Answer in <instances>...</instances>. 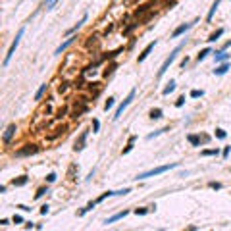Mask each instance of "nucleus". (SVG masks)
I'll use <instances>...</instances> for the list:
<instances>
[{
  "instance_id": "nucleus-1",
  "label": "nucleus",
  "mask_w": 231,
  "mask_h": 231,
  "mask_svg": "<svg viewBox=\"0 0 231 231\" xmlns=\"http://www.w3.org/2000/svg\"><path fill=\"white\" fill-rule=\"evenodd\" d=\"M177 162H173V164H166V166H158V168H152V170H148V171H143L137 175V179H148V177H154V175H160V173H166V171H170V170H175L177 168Z\"/></svg>"
},
{
  "instance_id": "nucleus-2",
  "label": "nucleus",
  "mask_w": 231,
  "mask_h": 231,
  "mask_svg": "<svg viewBox=\"0 0 231 231\" xmlns=\"http://www.w3.org/2000/svg\"><path fill=\"white\" fill-rule=\"evenodd\" d=\"M183 45H185V42H181V45H179V46H175V48H173L171 52H170V56L166 58V60H164V64H162V66H160V69H158V77H164V73H166V71L170 69V66H171V64L175 62V58H177V54L181 52V48H183Z\"/></svg>"
},
{
  "instance_id": "nucleus-3",
  "label": "nucleus",
  "mask_w": 231,
  "mask_h": 231,
  "mask_svg": "<svg viewBox=\"0 0 231 231\" xmlns=\"http://www.w3.org/2000/svg\"><path fill=\"white\" fill-rule=\"evenodd\" d=\"M23 33H25V27H21L18 31V35H16V39H14V42H12V46L8 48V54H6V58H4V68H8V64L12 62V58H14V54H16V48L19 46V41H21V37H23Z\"/></svg>"
},
{
  "instance_id": "nucleus-4",
  "label": "nucleus",
  "mask_w": 231,
  "mask_h": 231,
  "mask_svg": "<svg viewBox=\"0 0 231 231\" xmlns=\"http://www.w3.org/2000/svg\"><path fill=\"white\" fill-rule=\"evenodd\" d=\"M135 92H137L135 89H133V91H129V95L125 96V100H123V102H121V104L118 106V110H116V114L112 116V118H114L116 121H118V119L121 118V114H123V112H125V108H127L129 104H131V102H133V98H135Z\"/></svg>"
},
{
  "instance_id": "nucleus-5",
  "label": "nucleus",
  "mask_w": 231,
  "mask_h": 231,
  "mask_svg": "<svg viewBox=\"0 0 231 231\" xmlns=\"http://www.w3.org/2000/svg\"><path fill=\"white\" fill-rule=\"evenodd\" d=\"M39 150H41L39 144H35V143H33V144H25L23 148L16 150V156H19V158H21V156H33V154H37Z\"/></svg>"
},
{
  "instance_id": "nucleus-6",
  "label": "nucleus",
  "mask_w": 231,
  "mask_h": 231,
  "mask_svg": "<svg viewBox=\"0 0 231 231\" xmlns=\"http://www.w3.org/2000/svg\"><path fill=\"white\" fill-rule=\"evenodd\" d=\"M198 19H194V21H191V23H183V25H179L177 29H173V33H171V39H177V37H181V35H185L187 31H189V29L197 23Z\"/></svg>"
},
{
  "instance_id": "nucleus-7",
  "label": "nucleus",
  "mask_w": 231,
  "mask_h": 231,
  "mask_svg": "<svg viewBox=\"0 0 231 231\" xmlns=\"http://www.w3.org/2000/svg\"><path fill=\"white\" fill-rule=\"evenodd\" d=\"M75 41H77V35H71V37H68V39H66V41H64V42H62V45H60V46H58V48H56V52H54V54L58 56V54H62V52H66V50H68V48H69L71 45H73V42H75Z\"/></svg>"
},
{
  "instance_id": "nucleus-8",
  "label": "nucleus",
  "mask_w": 231,
  "mask_h": 231,
  "mask_svg": "<svg viewBox=\"0 0 231 231\" xmlns=\"http://www.w3.org/2000/svg\"><path fill=\"white\" fill-rule=\"evenodd\" d=\"M16 131H18V125L16 123H10L8 127H6V131H4V144H10L12 139L16 137Z\"/></svg>"
},
{
  "instance_id": "nucleus-9",
  "label": "nucleus",
  "mask_w": 231,
  "mask_h": 231,
  "mask_svg": "<svg viewBox=\"0 0 231 231\" xmlns=\"http://www.w3.org/2000/svg\"><path fill=\"white\" fill-rule=\"evenodd\" d=\"M87 19H89V14H85V16H83L81 19H79V21H77V23H75L73 27H71V29H68V31H66V37H71V35H75V33L79 31V29H81V27L87 23Z\"/></svg>"
},
{
  "instance_id": "nucleus-10",
  "label": "nucleus",
  "mask_w": 231,
  "mask_h": 231,
  "mask_svg": "<svg viewBox=\"0 0 231 231\" xmlns=\"http://www.w3.org/2000/svg\"><path fill=\"white\" fill-rule=\"evenodd\" d=\"M156 42H158L156 39H154L152 42H148V45H147V48H144V50H143V52L139 54V58H137V62H139V64H141V62H144V60H147V58L150 56V52H152V50H154V46H156Z\"/></svg>"
},
{
  "instance_id": "nucleus-11",
  "label": "nucleus",
  "mask_w": 231,
  "mask_h": 231,
  "mask_svg": "<svg viewBox=\"0 0 231 231\" xmlns=\"http://www.w3.org/2000/svg\"><path fill=\"white\" fill-rule=\"evenodd\" d=\"M87 137H89V131H83L81 135H79V139L75 141V147H73V150H75V152H79V150H83V148H85Z\"/></svg>"
},
{
  "instance_id": "nucleus-12",
  "label": "nucleus",
  "mask_w": 231,
  "mask_h": 231,
  "mask_svg": "<svg viewBox=\"0 0 231 231\" xmlns=\"http://www.w3.org/2000/svg\"><path fill=\"white\" fill-rule=\"evenodd\" d=\"M131 212V210H121V212H118V214H114V216H110V218H106L104 220V223L106 225H110V223H114V221H118V220H123L125 216Z\"/></svg>"
},
{
  "instance_id": "nucleus-13",
  "label": "nucleus",
  "mask_w": 231,
  "mask_h": 231,
  "mask_svg": "<svg viewBox=\"0 0 231 231\" xmlns=\"http://www.w3.org/2000/svg\"><path fill=\"white\" fill-rule=\"evenodd\" d=\"M229 56L231 54H227L225 50H216V52H214V60H216V64H221V62H227Z\"/></svg>"
},
{
  "instance_id": "nucleus-14",
  "label": "nucleus",
  "mask_w": 231,
  "mask_h": 231,
  "mask_svg": "<svg viewBox=\"0 0 231 231\" xmlns=\"http://www.w3.org/2000/svg\"><path fill=\"white\" fill-rule=\"evenodd\" d=\"M229 71V64L227 62H221L220 66H216V69H214V75H225Z\"/></svg>"
},
{
  "instance_id": "nucleus-15",
  "label": "nucleus",
  "mask_w": 231,
  "mask_h": 231,
  "mask_svg": "<svg viewBox=\"0 0 231 231\" xmlns=\"http://www.w3.org/2000/svg\"><path fill=\"white\" fill-rule=\"evenodd\" d=\"M220 4H221V0H214V4L210 6V10H208V14H206V21H212V18H214L216 10L220 8Z\"/></svg>"
},
{
  "instance_id": "nucleus-16",
  "label": "nucleus",
  "mask_w": 231,
  "mask_h": 231,
  "mask_svg": "<svg viewBox=\"0 0 231 231\" xmlns=\"http://www.w3.org/2000/svg\"><path fill=\"white\" fill-rule=\"evenodd\" d=\"M29 183V177L27 175H19V177H16V179H12V185L14 187H25Z\"/></svg>"
},
{
  "instance_id": "nucleus-17",
  "label": "nucleus",
  "mask_w": 231,
  "mask_h": 231,
  "mask_svg": "<svg viewBox=\"0 0 231 231\" xmlns=\"http://www.w3.org/2000/svg\"><path fill=\"white\" fill-rule=\"evenodd\" d=\"M152 210H156V206H141V208H135V214L137 216H147L148 212H152Z\"/></svg>"
},
{
  "instance_id": "nucleus-18",
  "label": "nucleus",
  "mask_w": 231,
  "mask_h": 231,
  "mask_svg": "<svg viewBox=\"0 0 231 231\" xmlns=\"http://www.w3.org/2000/svg\"><path fill=\"white\" fill-rule=\"evenodd\" d=\"M187 141H189L193 147H202V139H200V135H187Z\"/></svg>"
},
{
  "instance_id": "nucleus-19",
  "label": "nucleus",
  "mask_w": 231,
  "mask_h": 231,
  "mask_svg": "<svg viewBox=\"0 0 231 231\" xmlns=\"http://www.w3.org/2000/svg\"><path fill=\"white\" fill-rule=\"evenodd\" d=\"M175 89H177L175 81H170V83H168V85H166L164 89H162V95H164V96H168V95H171V92L175 91Z\"/></svg>"
},
{
  "instance_id": "nucleus-20",
  "label": "nucleus",
  "mask_w": 231,
  "mask_h": 231,
  "mask_svg": "<svg viewBox=\"0 0 231 231\" xmlns=\"http://www.w3.org/2000/svg\"><path fill=\"white\" fill-rule=\"evenodd\" d=\"M162 116H164L162 108H152V110L148 112V118L150 119H162Z\"/></svg>"
},
{
  "instance_id": "nucleus-21",
  "label": "nucleus",
  "mask_w": 231,
  "mask_h": 231,
  "mask_svg": "<svg viewBox=\"0 0 231 231\" xmlns=\"http://www.w3.org/2000/svg\"><path fill=\"white\" fill-rule=\"evenodd\" d=\"M135 141H137V135H131V137H129V143H127V147H125L123 150H121V154H129V152H131Z\"/></svg>"
},
{
  "instance_id": "nucleus-22",
  "label": "nucleus",
  "mask_w": 231,
  "mask_h": 231,
  "mask_svg": "<svg viewBox=\"0 0 231 231\" xmlns=\"http://www.w3.org/2000/svg\"><path fill=\"white\" fill-rule=\"evenodd\" d=\"M210 54H214V50H212V48H202L200 52H198V56H197V60L202 62V60H206V58L210 56Z\"/></svg>"
},
{
  "instance_id": "nucleus-23",
  "label": "nucleus",
  "mask_w": 231,
  "mask_h": 231,
  "mask_svg": "<svg viewBox=\"0 0 231 231\" xmlns=\"http://www.w3.org/2000/svg\"><path fill=\"white\" fill-rule=\"evenodd\" d=\"M48 185H50V183H48ZM48 185H45V187H39V189H37V193H35V198L39 200V198H42V197H45L46 193H50V187H48Z\"/></svg>"
},
{
  "instance_id": "nucleus-24",
  "label": "nucleus",
  "mask_w": 231,
  "mask_h": 231,
  "mask_svg": "<svg viewBox=\"0 0 231 231\" xmlns=\"http://www.w3.org/2000/svg\"><path fill=\"white\" fill-rule=\"evenodd\" d=\"M150 6H152V4H143V6H139V8H137V10L133 12V18H139L141 14H144V12H148V10H150Z\"/></svg>"
},
{
  "instance_id": "nucleus-25",
  "label": "nucleus",
  "mask_w": 231,
  "mask_h": 231,
  "mask_svg": "<svg viewBox=\"0 0 231 231\" xmlns=\"http://www.w3.org/2000/svg\"><path fill=\"white\" fill-rule=\"evenodd\" d=\"M46 89H48V85H46V83H42V85L39 87V91L35 92V100H42V95L46 92Z\"/></svg>"
},
{
  "instance_id": "nucleus-26",
  "label": "nucleus",
  "mask_w": 231,
  "mask_h": 231,
  "mask_svg": "<svg viewBox=\"0 0 231 231\" xmlns=\"http://www.w3.org/2000/svg\"><path fill=\"white\" fill-rule=\"evenodd\" d=\"M96 204H98V202H96V200H92V202H89V204H87L85 208H81V210H79V216H85L87 212H91V210H92V208H95Z\"/></svg>"
},
{
  "instance_id": "nucleus-27",
  "label": "nucleus",
  "mask_w": 231,
  "mask_h": 231,
  "mask_svg": "<svg viewBox=\"0 0 231 231\" xmlns=\"http://www.w3.org/2000/svg\"><path fill=\"white\" fill-rule=\"evenodd\" d=\"M200 156H220V148H206L200 152Z\"/></svg>"
},
{
  "instance_id": "nucleus-28",
  "label": "nucleus",
  "mask_w": 231,
  "mask_h": 231,
  "mask_svg": "<svg viewBox=\"0 0 231 231\" xmlns=\"http://www.w3.org/2000/svg\"><path fill=\"white\" fill-rule=\"evenodd\" d=\"M221 35H223V29H218V31H216V33H212V35H210V37H208L206 41H208V42H216V41H218V39L221 37Z\"/></svg>"
},
{
  "instance_id": "nucleus-29",
  "label": "nucleus",
  "mask_w": 231,
  "mask_h": 231,
  "mask_svg": "<svg viewBox=\"0 0 231 231\" xmlns=\"http://www.w3.org/2000/svg\"><path fill=\"white\" fill-rule=\"evenodd\" d=\"M108 197H116V191H106V193H102V194H100V197L96 198V202L100 204V202H104Z\"/></svg>"
},
{
  "instance_id": "nucleus-30",
  "label": "nucleus",
  "mask_w": 231,
  "mask_h": 231,
  "mask_svg": "<svg viewBox=\"0 0 231 231\" xmlns=\"http://www.w3.org/2000/svg\"><path fill=\"white\" fill-rule=\"evenodd\" d=\"M68 112H69V106H64V108H60V110L56 112V119H62V118H66V116H68Z\"/></svg>"
},
{
  "instance_id": "nucleus-31",
  "label": "nucleus",
  "mask_w": 231,
  "mask_h": 231,
  "mask_svg": "<svg viewBox=\"0 0 231 231\" xmlns=\"http://www.w3.org/2000/svg\"><path fill=\"white\" fill-rule=\"evenodd\" d=\"M189 96L191 98H202V96H204V91H202V89H193L189 92Z\"/></svg>"
},
{
  "instance_id": "nucleus-32",
  "label": "nucleus",
  "mask_w": 231,
  "mask_h": 231,
  "mask_svg": "<svg viewBox=\"0 0 231 231\" xmlns=\"http://www.w3.org/2000/svg\"><path fill=\"white\" fill-rule=\"evenodd\" d=\"M166 131H170V127H164V129H158V131H154V133H150V135H147V139H148V141H152L154 137H158V135H162V133H166Z\"/></svg>"
},
{
  "instance_id": "nucleus-33",
  "label": "nucleus",
  "mask_w": 231,
  "mask_h": 231,
  "mask_svg": "<svg viewBox=\"0 0 231 231\" xmlns=\"http://www.w3.org/2000/svg\"><path fill=\"white\" fill-rule=\"evenodd\" d=\"M116 104V98L114 96H108V100L104 102V112H108V110H112V106Z\"/></svg>"
},
{
  "instance_id": "nucleus-34",
  "label": "nucleus",
  "mask_w": 231,
  "mask_h": 231,
  "mask_svg": "<svg viewBox=\"0 0 231 231\" xmlns=\"http://www.w3.org/2000/svg\"><path fill=\"white\" fill-rule=\"evenodd\" d=\"M64 131H68V125H60V127L56 129V133H54V135H50L48 139H56V137H58V135H62Z\"/></svg>"
},
{
  "instance_id": "nucleus-35",
  "label": "nucleus",
  "mask_w": 231,
  "mask_h": 231,
  "mask_svg": "<svg viewBox=\"0 0 231 231\" xmlns=\"http://www.w3.org/2000/svg\"><path fill=\"white\" fill-rule=\"evenodd\" d=\"M116 66H118V64H110V66H108V68L104 69V73H102V75H104V77L112 75V73H114V69H116Z\"/></svg>"
},
{
  "instance_id": "nucleus-36",
  "label": "nucleus",
  "mask_w": 231,
  "mask_h": 231,
  "mask_svg": "<svg viewBox=\"0 0 231 231\" xmlns=\"http://www.w3.org/2000/svg\"><path fill=\"white\" fill-rule=\"evenodd\" d=\"M216 137H218V139H225V137H227V133H225V129H221V127H218V129H216Z\"/></svg>"
},
{
  "instance_id": "nucleus-37",
  "label": "nucleus",
  "mask_w": 231,
  "mask_h": 231,
  "mask_svg": "<svg viewBox=\"0 0 231 231\" xmlns=\"http://www.w3.org/2000/svg\"><path fill=\"white\" fill-rule=\"evenodd\" d=\"M139 25H141V23H131V25H127V27H125V31H123V37H127V35L131 33L133 29H137V27H139Z\"/></svg>"
},
{
  "instance_id": "nucleus-38",
  "label": "nucleus",
  "mask_w": 231,
  "mask_h": 231,
  "mask_svg": "<svg viewBox=\"0 0 231 231\" xmlns=\"http://www.w3.org/2000/svg\"><path fill=\"white\" fill-rule=\"evenodd\" d=\"M208 187H210V189H214V191H220L221 189V183H218V181H210V183H208Z\"/></svg>"
},
{
  "instance_id": "nucleus-39",
  "label": "nucleus",
  "mask_w": 231,
  "mask_h": 231,
  "mask_svg": "<svg viewBox=\"0 0 231 231\" xmlns=\"http://www.w3.org/2000/svg\"><path fill=\"white\" fill-rule=\"evenodd\" d=\"M127 193H131V189H129V187H125V189H119V191H116V197H125Z\"/></svg>"
},
{
  "instance_id": "nucleus-40",
  "label": "nucleus",
  "mask_w": 231,
  "mask_h": 231,
  "mask_svg": "<svg viewBox=\"0 0 231 231\" xmlns=\"http://www.w3.org/2000/svg\"><path fill=\"white\" fill-rule=\"evenodd\" d=\"M100 131V121L95 118V119H92V133H98Z\"/></svg>"
},
{
  "instance_id": "nucleus-41",
  "label": "nucleus",
  "mask_w": 231,
  "mask_h": 231,
  "mask_svg": "<svg viewBox=\"0 0 231 231\" xmlns=\"http://www.w3.org/2000/svg\"><path fill=\"white\" fill-rule=\"evenodd\" d=\"M56 179H58V175H56V173H54V171H50V173H48V175H46V183H54V181H56Z\"/></svg>"
},
{
  "instance_id": "nucleus-42",
  "label": "nucleus",
  "mask_w": 231,
  "mask_h": 231,
  "mask_svg": "<svg viewBox=\"0 0 231 231\" xmlns=\"http://www.w3.org/2000/svg\"><path fill=\"white\" fill-rule=\"evenodd\" d=\"M12 221L16 223V225H19V223H25V221H23V218H21L19 214H14V218H12Z\"/></svg>"
},
{
  "instance_id": "nucleus-43",
  "label": "nucleus",
  "mask_w": 231,
  "mask_h": 231,
  "mask_svg": "<svg viewBox=\"0 0 231 231\" xmlns=\"http://www.w3.org/2000/svg\"><path fill=\"white\" fill-rule=\"evenodd\" d=\"M185 100H187V98H185V95H181V96H179V98L175 100V108H181V106L185 104Z\"/></svg>"
},
{
  "instance_id": "nucleus-44",
  "label": "nucleus",
  "mask_w": 231,
  "mask_h": 231,
  "mask_svg": "<svg viewBox=\"0 0 231 231\" xmlns=\"http://www.w3.org/2000/svg\"><path fill=\"white\" fill-rule=\"evenodd\" d=\"M68 85H69V83H62V85H58V92H60V95H64V92L68 91Z\"/></svg>"
},
{
  "instance_id": "nucleus-45",
  "label": "nucleus",
  "mask_w": 231,
  "mask_h": 231,
  "mask_svg": "<svg viewBox=\"0 0 231 231\" xmlns=\"http://www.w3.org/2000/svg\"><path fill=\"white\" fill-rule=\"evenodd\" d=\"M175 2H177V0H166V2H164V8H173V6H175Z\"/></svg>"
},
{
  "instance_id": "nucleus-46",
  "label": "nucleus",
  "mask_w": 231,
  "mask_h": 231,
  "mask_svg": "<svg viewBox=\"0 0 231 231\" xmlns=\"http://www.w3.org/2000/svg\"><path fill=\"white\" fill-rule=\"evenodd\" d=\"M229 152H231V147H225V148L221 150V154H223V158H225V160L229 158Z\"/></svg>"
},
{
  "instance_id": "nucleus-47",
  "label": "nucleus",
  "mask_w": 231,
  "mask_h": 231,
  "mask_svg": "<svg viewBox=\"0 0 231 231\" xmlns=\"http://www.w3.org/2000/svg\"><path fill=\"white\" fill-rule=\"evenodd\" d=\"M39 212H41V216H46V214H48V204H42Z\"/></svg>"
},
{
  "instance_id": "nucleus-48",
  "label": "nucleus",
  "mask_w": 231,
  "mask_h": 231,
  "mask_svg": "<svg viewBox=\"0 0 231 231\" xmlns=\"http://www.w3.org/2000/svg\"><path fill=\"white\" fill-rule=\"evenodd\" d=\"M96 39H98L96 35H91V37H89V41H87L85 45H87V46H91V42H96Z\"/></svg>"
},
{
  "instance_id": "nucleus-49",
  "label": "nucleus",
  "mask_w": 231,
  "mask_h": 231,
  "mask_svg": "<svg viewBox=\"0 0 231 231\" xmlns=\"http://www.w3.org/2000/svg\"><path fill=\"white\" fill-rule=\"evenodd\" d=\"M18 208H19V210H23V212H31V208L25 206V204H18Z\"/></svg>"
},
{
  "instance_id": "nucleus-50",
  "label": "nucleus",
  "mask_w": 231,
  "mask_h": 231,
  "mask_svg": "<svg viewBox=\"0 0 231 231\" xmlns=\"http://www.w3.org/2000/svg\"><path fill=\"white\" fill-rule=\"evenodd\" d=\"M33 227H37L33 221H25V229H33Z\"/></svg>"
},
{
  "instance_id": "nucleus-51",
  "label": "nucleus",
  "mask_w": 231,
  "mask_h": 231,
  "mask_svg": "<svg viewBox=\"0 0 231 231\" xmlns=\"http://www.w3.org/2000/svg\"><path fill=\"white\" fill-rule=\"evenodd\" d=\"M0 225H2V227H4V225H10V220H6V218H2V220H0Z\"/></svg>"
},
{
  "instance_id": "nucleus-52",
  "label": "nucleus",
  "mask_w": 231,
  "mask_h": 231,
  "mask_svg": "<svg viewBox=\"0 0 231 231\" xmlns=\"http://www.w3.org/2000/svg\"><path fill=\"white\" fill-rule=\"evenodd\" d=\"M45 114L48 116V114H52V106H50V104H46V108H45Z\"/></svg>"
},
{
  "instance_id": "nucleus-53",
  "label": "nucleus",
  "mask_w": 231,
  "mask_h": 231,
  "mask_svg": "<svg viewBox=\"0 0 231 231\" xmlns=\"http://www.w3.org/2000/svg\"><path fill=\"white\" fill-rule=\"evenodd\" d=\"M95 173H96V170H95V168H92V171L89 173V177H87V181H91V179H92V175H95Z\"/></svg>"
},
{
  "instance_id": "nucleus-54",
  "label": "nucleus",
  "mask_w": 231,
  "mask_h": 231,
  "mask_svg": "<svg viewBox=\"0 0 231 231\" xmlns=\"http://www.w3.org/2000/svg\"><path fill=\"white\" fill-rule=\"evenodd\" d=\"M200 139H202V143H208V141H210V137H208V135H202Z\"/></svg>"
},
{
  "instance_id": "nucleus-55",
  "label": "nucleus",
  "mask_w": 231,
  "mask_h": 231,
  "mask_svg": "<svg viewBox=\"0 0 231 231\" xmlns=\"http://www.w3.org/2000/svg\"><path fill=\"white\" fill-rule=\"evenodd\" d=\"M6 189H8L6 185H0V194H4V193H6Z\"/></svg>"
},
{
  "instance_id": "nucleus-56",
  "label": "nucleus",
  "mask_w": 231,
  "mask_h": 231,
  "mask_svg": "<svg viewBox=\"0 0 231 231\" xmlns=\"http://www.w3.org/2000/svg\"><path fill=\"white\" fill-rule=\"evenodd\" d=\"M225 48H231V41H227V42H225V46H223V50H225Z\"/></svg>"
},
{
  "instance_id": "nucleus-57",
  "label": "nucleus",
  "mask_w": 231,
  "mask_h": 231,
  "mask_svg": "<svg viewBox=\"0 0 231 231\" xmlns=\"http://www.w3.org/2000/svg\"><path fill=\"white\" fill-rule=\"evenodd\" d=\"M54 2V0H46V6H50V4H52Z\"/></svg>"
},
{
  "instance_id": "nucleus-58",
  "label": "nucleus",
  "mask_w": 231,
  "mask_h": 231,
  "mask_svg": "<svg viewBox=\"0 0 231 231\" xmlns=\"http://www.w3.org/2000/svg\"><path fill=\"white\" fill-rule=\"evenodd\" d=\"M133 2H137V0H127V4H133Z\"/></svg>"
}]
</instances>
